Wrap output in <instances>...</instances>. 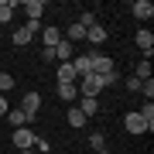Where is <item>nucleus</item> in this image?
Wrapping results in <instances>:
<instances>
[{
	"label": "nucleus",
	"instance_id": "1",
	"mask_svg": "<svg viewBox=\"0 0 154 154\" xmlns=\"http://www.w3.org/2000/svg\"><path fill=\"white\" fill-rule=\"evenodd\" d=\"M75 89H79V96H93L96 99V93H103V79H99L96 72H93V75H82L75 82Z\"/></svg>",
	"mask_w": 154,
	"mask_h": 154
},
{
	"label": "nucleus",
	"instance_id": "2",
	"mask_svg": "<svg viewBox=\"0 0 154 154\" xmlns=\"http://www.w3.org/2000/svg\"><path fill=\"white\" fill-rule=\"evenodd\" d=\"M38 110H41V93H24L21 99V113L28 120H38Z\"/></svg>",
	"mask_w": 154,
	"mask_h": 154
},
{
	"label": "nucleus",
	"instance_id": "3",
	"mask_svg": "<svg viewBox=\"0 0 154 154\" xmlns=\"http://www.w3.org/2000/svg\"><path fill=\"white\" fill-rule=\"evenodd\" d=\"M34 137H38L34 130H28V127H17L14 137H11V144H14L17 151H28V147H34Z\"/></svg>",
	"mask_w": 154,
	"mask_h": 154
},
{
	"label": "nucleus",
	"instance_id": "4",
	"mask_svg": "<svg viewBox=\"0 0 154 154\" xmlns=\"http://www.w3.org/2000/svg\"><path fill=\"white\" fill-rule=\"evenodd\" d=\"M123 127H127V134H134V137H137V134H147V123H144L140 113H127L123 116Z\"/></svg>",
	"mask_w": 154,
	"mask_h": 154
},
{
	"label": "nucleus",
	"instance_id": "5",
	"mask_svg": "<svg viewBox=\"0 0 154 154\" xmlns=\"http://www.w3.org/2000/svg\"><path fill=\"white\" fill-rule=\"evenodd\" d=\"M130 11H134L137 21H151V17H154V4H151V0H134Z\"/></svg>",
	"mask_w": 154,
	"mask_h": 154
},
{
	"label": "nucleus",
	"instance_id": "6",
	"mask_svg": "<svg viewBox=\"0 0 154 154\" xmlns=\"http://www.w3.org/2000/svg\"><path fill=\"white\" fill-rule=\"evenodd\" d=\"M89 58H93V72L96 75H110L113 72V58L110 55H89Z\"/></svg>",
	"mask_w": 154,
	"mask_h": 154
},
{
	"label": "nucleus",
	"instance_id": "7",
	"mask_svg": "<svg viewBox=\"0 0 154 154\" xmlns=\"http://www.w3.org/2000/svg\"><path fill=\"white\" fill-rule=\"evenodd\" d=\"M55 79H58V82H79V75H75V69H72V62H58Z\"/></svg>",
	"mask_w": 154,
	"mask_h": 154
},
{
	"label": "nucleus",
	"instance_id": "8",
	"mask_svg": "<svg viewBox=\"0 0 154 154\" xmlns=\"http://www.w3.org/2000/svg\"><path fill=\"white\" fill-rule=\"evenodd\" d=\"M55 93H58V99H62V103H75V99H79L75 82H58V89H55Z\"/></svg>",
	"mask_w": 154,
	"mask_h": 154
},
{
	"label": "nucleus",
	"instance_id": "9",
	"mask_svg": "<svg viewBox=\"0 0 154 154\" xmlns=\"http://www.w3.org/2000/svg\"><path fill=\"white\" fill-rule=\"evenodd\" d=\"M72 69H75V75H79V79H82V75H93V58H89V55L72 58Z\"/></svg>",
	"mask_w": 154,
	"mask_h": 154
},
{
	"label": "nucleus",
	"instance_id": "10",
	"mask_svg": "<svg viewBox=\"0 0 154 154\" xmlns=\"http://www.w3.org/2000/svg\"><path fill=\"white\" fill-rule=\"evenodd\" d=\"M41 41H45V48H55V45L62 41V28H55V24H48V28L41 31Z\"/></svg>",
	"mask_w": 154,
	"mask_h": 154
},
{
	"label": "nucleus",
	"instance_id": "11",
	"mask_svg": "<svg viewBox=\"0 0 154 154\" xmlns=\"http://www.w3.org/2000/svg\"><path fill=\"white\" fill-rule=\"evenodd\" d=\"M106 38H110V34H106V28H103V24H93V28L86 31V41H89V45H103Z\"/></svg>",
	"mask_w": 154,
	"mask_h": 154
},
{
	"label": "nucleus",
	"instance_id": "12",
	"mask_svg": "<svg viewBox=\"0 0 154 154\" xmlns=\"http://www.w3.org/2000/svg\"><path fill=\"white\" fill-rule=\"evenodd\" d=\"M79 110H82V116L89 120V116H96V113H99V99H93V96H82V99H79Z\"/></svg>",
	"mask_w": 154,
	"mask_h": 154
},
{
	"label": "nucleus",
	"instance_id": "13",
	"mask_svg": "<svg viewBox=\"0 0 154 154\" xmlns=\"http://www.w3.org/2000/svg\"><path fill=\"white\" fill-rule=\"evenodd\" d=\"M17 7H24V14H28L31 21H38V17L45 14V4H41V0H28V4H17Z\"/></svg>",
	"mask_w": 154,
	"mask_h": 154
},
{
	"label": "nucleus",
	"instance_id": "14",
	"mask_svg": "<svg viewBox=\"0 0 154 154\" xmlns=\"http://www.w3.org/2000/svg\"><path fill=\"white\" fill-rule=\"evenodd\" d=\"M134 41H137V48H144V51L151 55V48H154V34H151L147 28H140V31H137V38H134Z\"/></svg>",
	"mask_w": 154,
	"mask_h": 154
},
{
	"label": "nucleus",
	"instance_id": "15",
	"mask_svg": "<svg viewBox=\"0 0 154 154\" xmlns=\"http://www.w3.org/2000/svg\"><path fill=\"white\" fill-rule=\"evenodd\" d=\"M55 62H72V41L62 38V41L55 45Z\"/></svg>",
	"mask_w": 154,
	"mask_h": 154
},
{
	"label": "nucleus",
	"instance_id": "16",
	"mask_svg": "<svg viewBox=\"0 0 154 154\" xmlns=\"http://www.w3.org/2000/svg\"><path fill=\"white\" fill-rule=\"evenodd\" d=\"M11 41L17 45V48H24V45H31V41H34V34H31L28 28H17V31L11 34Z\"/></svg>",
	"mask_w": 154,
	"mask_h": 154
},
{
	"label": "nucleus",
	"instance_id": "17",
	"mask_svg": "<svg viewBox=\"0 0 154 154\" xmlns=\"http://www.w3.org/2000/svg\"><path fill=\"white\" fill-rule=\"evenodd\" d=\"M17 11V0H0V24H7Z\"/></svg>",
	"mask_w": 154,
	"mask_h": 154
},
{
	"label": "nucleus",
	"instance_id": "18",
	"mask_svg": "<svg viewBox=\"0 0 154 154\" xmlns=\"http://www.w3.org/2000/svg\"><path fill=\"white\" fill-rule=\"evenodd\" d=\"M65 120H69V127H75V130H79V127H86V116H82L79 106H72V110L65 113Z\"/></svg>",
	"mask_w": 154,
	"mask_h": 154
},
{
	"label": "nucleus",
	"instance_id": "19",
	"mask_svg": "<svg viewBox=\"0 0 154 154\" xmlns=\"http://www.w3.org/2000/svg\"><path fill=\"white\" fill-rule=\"evenodd\" d=\"M65 41H86V28H82V24H69Z\"/></svg>",
	"mask_w": 154,
	"mask_h": 154
},
{
	"label": "nucleus",
	"instance_id": "20",
	"mask_svg": "<svg viewBox=\"0 0 154 154\" xmlns=\"http://www.w3.org/2000/svg\"><path fill=\"white\" fill-rule=\"evenodd\" d=\"M137 113L144 116V123H147V134H151V130H154V103H144Z\"/></svg>",
	"mask_w": 154,
	"mask_h": 154
},
{
	"label": "nucleus",
	"instance_id": "21",
	"mask_svg": "<svg viewBox=\"0 0 154 154\" xmlns=\"http://www.w3.org/2000/svg\"><path fill=\"white\" fill-rule=\"evenodd\" d=\"M134 79H140V82H147V79H151V62H147V58L137 62V69H134Z\"/></svg>",
	"mask_w": 154,
	"mask_h": 154
},
{
	"label": "nucleus",
	"instance_id": "22",
	"mask_svg": "<svg viewBox=\"0 0 154 154\" xmlns=\"http://www.w3.org/2000/svg\"><path fill=\"white\" fill-rule=\"evenodd\" d=\"M4 120H11V127H14V130H17V127H28V116H24L21 110H11Z\"/></svg>",
	"mask_w": 154,
	"mask_h": 154
},
{
	"label": "nucleus",
	"instance_id": "23",
	"mask_svg": "<svg viewBox=\"0 0 154 154\" xmlns=\"http://www.w3.org/2000/svg\"><path fill=\"white\" fill-rule=\"evenodd\" d=\"M89 147H93V151H99V154H106V137H103V134H93V137H89Z\"/></svg>",
	"mask_w": 154,
	"mask_h": 154
},
{
	"label": "nucleus",
	"instance_id": "24",
	"mask_svg": "<svg viewBox=\"0 0 154 154\" xmlns=\"http://www.w3.org/2000/svg\"><path fill=\"white\" fill-rule=\"evenodd\" d=\"M7 89H14V75L11 72H0V96H4Z\"/></svg>",
	"mask_w": 154,
	"mask_h": 154
},
{
	"label": "nucleus",
	"instance_id": "25",
	"mask_svg": "<svg viewBox=\"0 0 154 154\" xmlns=\"http://www.w3.org/2000/svg\"><path fill=\"white\" fill-rule=\"evenodd\" d=\"M75 24H82V28L89 31V28H93V24H96V17H93V11H82V17H79Z\"/></svg>",
	"mask_w": 154,
	"mask_h": 154
},
{
	"label": "nucleus",
	"instance_id": "26",
	"mask_svg": "<svg viewBox=\"0 0 154 154\" xmlns=\"http://www.w3.org/2000/svg\"><path fill=\"white\" fill-rule=\"evenodd\" d=\"M140 93H144V99H147V103H151V99H154V79H147V82L140 86Z\"/></svg>",
	"mask_w": 154,
	"mask_h": 154
},
{
	"label": "nucleus",
	"instance_id": "27",
	"mask_svg": "<svg viewBox=\"0 0 154 154\" xmlns=\"http://www.w3.org/2000/svg\"><path fill=\"white\" fill-rule=\"evenodd\" d=\"M140 86H144V82H140V79H134V75H130V79H127V89H130V93H140Z\"/></svg>",
	"mask_w": 154,
	"mask_h": 154
},
{
	"label": "nucleus",
	"instance_id": "28",
	"mask_svg": "<svg viewBox=\"0 0 154 154\" xmlns=\"http://www.w3.org/2000/svg\"><path fill=\"white\" fill-rule=\"evenodd\" d=\"M17 154H34V147H28V151H17Z\"/></svg>",
	"mask_w": 154,
	"mask_h": 154
},
{
	"label": "nucleus",
	"instance_id": "29",
	"mask_svg": "<svg viewBox=\"0 0 154 154\" xmlns=\"http://www.w3.org/2000/svg\"><path fill=\"white\" fill-rule=\"evenodd\" d=\"M7 154H17V151H7Z\"/></svg>",
	"mask_w": 154,
	"mask_h": 154
},
{
	"label": "nucleus",
	"instance_id": "30",
	"mask_svg": "<svg viewBox=\"0 0 154 154\" xmlns=\"http://www.w3.org/2000/svg\"><path fill=\"white\" fill-rule=\"evenodd\" d=\"M0 41H4V34H0Z\"/></svg>",
	"mask_w": 154,
	"mask_h": 154
}]
</instances>
